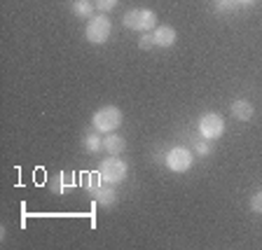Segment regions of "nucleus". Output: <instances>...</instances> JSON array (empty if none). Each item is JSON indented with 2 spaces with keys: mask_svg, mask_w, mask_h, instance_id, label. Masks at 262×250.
Listing matches in <instances>:
<instances>
[{
  "mask_svg": "<svg viewBox=\"0 0 262 250\" xmlns=\"http://www.w3.org/2000/svg\"><path fill=\"white\" fill-rule=\"evenodd\" d=\"M110 31H113V24L105 14H94L87 21V28H84V35L92 44H103L105 40L110 38Z\"/></svg>",
  "mask_w": 262,
  "mask_h": 250,
  "instance_id": "obj_2",
  "label": "nucleus"
},
{
  "mask_svg": "<svg viewBox=\"0 0 262 250\" xmlns=\"http://www.w3.org/2000/svg\"><path fill=\"white\" fill-rule=\"evenodd\" d=\"M96 201L98 206H115V201H117V190L115 187H96Z\"/></svg>",
  "mask_w": 262,
  "mask_h": 250,
  "instance_id": "obj_10",
  "label": "nucleus"
},
{
  "mask_svg": "<svg viewBox=\"0 0 262 250\" xmlns=\"http://www.w3.org/2000/svg\"><path fill=\"white\" fill-rule=\"evenodd\" d=\"M194 150H196V154H199V157H206V154H211V145L206 143V138H204L202 143H196Z\"/></svg>",
  "mask_w": 262,
  "mask_h": 250,
  "instance_id": "obj_17",
  "label": "nucleus"
},
{
  "mask_svg": "<svg viewBox=\"0 0 262 250\" xmlns=\"http://www.w3.org/2000/svg\"><path fill=\"white\" fill-rule=\"evenodd\" d=\"M251 211L253 213H262V190L255 192V194L251 196Z\"/></svg>",
  "mask_w": 262,
  "mask_h": 250,
  "instance_id": "obj_15",
  "label": "nucleus"
},
{
  "mask_svg": "<svg viewBox=\"0 0 262 250\" xmlns=\"http://www.w3.org/2000/svg\"><path fill=\"white\" fill-rule=\"evenodd\" d=\"M98 173H101V178H103L108 185H120L122 180L126 178V164L122 162L117 154H110L108 159L101 162Z\"/></svg>",
  "mask_w": 262,
  "mask_h": 250,
  "instance_id": "obj_3",
  "label": "nucleus"
},
{
  "mask_svg": "<svg viewBox=\"0 0 262 250\" xmlns=\"http://www.w3.org/2000/svg\"><path fill=\"white\" fill-rule=\"evenodd\" d=\"M155 35H150V33H145V35H141V40H138V47L141 49H152L155 47Z\"/></svg>",
  "mask_w": 262,
  "mask_h": 250,
  "instance_id": "obj_14",
  "label": "nucleus"
},
{
  "mask_svg": "<svg viewBox=\"0 0 262 250\" xmlns=\"http://www.w3.org/2000/svg\"><path fill=\"white\" fill-rule=\"evenodd\" d=\"M152 35H155L157 47H171V44L176 42V31L171 26H157Z\"/></svg>",
  "mask_w": 262,
  "mask_h": 250,
  "instance_id": "obj_8",
  "label": "nucleus"
},
{
  "mask_svg": "<svg viewBox=\"0 0 262 250\" xmlns=\"http://www.w3.org/2000/svg\"><path fill=\"white\" fill-rule=\"evenodd\" d=\"M229 112H232V117L239 122H248L253 117V105L246 101V98H239V101H234L232 103V108H229Z\"/></svg>",
  "mask_w": 262,
  "mask_h": 250,
  "instance_id": "obj_7",
  "label": "nucleus"
},
{
  "mask_svg": "<svg viewBox=\"0 0 262 250\" xmlns=\"http://www.w3.org/2000/svg\"><path fill=\"white\" fill-rule=\"evenodd\" d=\"M92 122H94V129L96 131H105V133H110V131H115L122 124V110L115 108V105H105V108H101V110L94 112Z\"/></svg>",
  "mask_w": 262,
  "mask_h": 250,
  "instance_id": "obj_4",
  "label": "nucleus"
},
{
  "mask_svg": "<svg viewBox=\"0 0 262 250\" xmlns=\"http://www.w3.org/2000/svg\"><path fill=\"white\" fill-rule=\"evenodd\" d=\"M122 24L131 31H150L157 24V14L152 10H145V7H136V10H129L124 16H122Z\"/></svg>",
  "mask_w": 262,
  "mask_h": 250,
  "instance_id": "obj_1",
  "label": "nucleus"
},
{
  "mask_svg": "<svg viewBox=\"0 0 262 250\" xmlns=\"http://www.w3.org/2000/svg\"><path fill=\"white\" fill-rule=\"evenodd\" d=\"M82 143H84V150H87V152H98V150L103 147V141H101L96 133H87Z\"/></svg>",
  "mask_w": 262,
  "mask_h": 250,
  "instance_id": "obj_12",
  "label": "nucleus"
},
{
  "mask_svg": "<svg viewBox=\"0 0 262 250\" xmlns=\"http://www.w3.org/2000/svg\"><path fill=\"white\" fill-rule=\"evenodd\" d=\"M192 152L187 150V147H173V150H169V154H166V166H169L173 173H185L187 169L192 166Z\"/></svg>",
  "mask_w": 262,
  "mask_h": 250,
  "instance_id": "obj_6",
  "label": "nucleus"
},
{
  "mask_svg": "<svg viewBox=\"0 0 262 250\" xmlns=\"http://www.w3.org/2000/svg\"><path fill=\"white\" fill-rule=\"evenodd\" d=\"M199 133L206 141H215V138H220L225 133V120L218 112H206L199 120Z\"/></svg>",
  "mask_w": 262,
  "mask_h": 250,
  "instance_id": "obj_5",
  "label": "nucleus"
},
{
  "mask_svg": "<svg viewBox=\"0 0 262 250\" xmlns=\"http://www.w3.org/2000/svg\"><path fill=\"white\" fill-rule=\"evenodd\" d=\"M124 147H126V141L122 136H117V133H108L103 138V150L108 154H120L124 152Z\"/></svg>",
  "mask_w": 262,
  "mask_h": 250,
  "instance_id": "obj_9",
  "label": "nucleus"
},
{
  "mask_svg": "<svg viewBox=\"0 0 262 250\" xmlns=\"http://www.w3.org/2000/svg\"><path fill=\"white\" fill-rule=\"evenodd\" d=\"M73 12H75L77 16H84V19H92L94 16V7H96V3L94 0H73L71 3Z\"/></svg>",
  "mask_w": 262,
  "mask_h": 250,
  "instance_id": "obj_11",
  "label": "nucleus"
},
{
  "mask_svg": "<svg viewBox=\"0 0 262 250\" xmlns=\"http://www.w3.org/2000/svg\"><path fill=\"white\" fill-rule=\"evenodd\" d=\"M94 3H96V10L110 12V10H115V5H117L120 0H94Z\"/></svg>",
  "mask_w": 262,
  "mask_h": 250,
  "instance_id": "obj_13",
  "label": "nucleus"
},
{
  "mask_svg": "<svg viewBox=\"0 0 262 250\" xmlns=\"http://www.w3.org/2000/svg\"><path fill=\"white\" fill-rule=\"evenodd\" d=\"M98 180H101V173L84 175V187H87V190H94V187H98Z\"/></svg>",
  "mask_w": 262,
  "mask_h": 250,
  "instance_id": "obj_16",
  "label": "nucleus"
}]
</instances>
